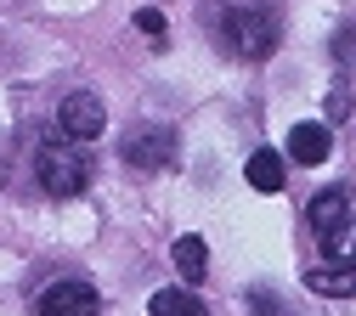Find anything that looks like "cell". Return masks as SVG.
<instances>
[{
	"instance_id": "6da1fadb",
	"label": "cell",
	"mask_w": 356,
	"mask_h": 316,
	"mask_svg": "<svg viewBox=\"0 0 356 316\" xmlns=\"http://www.w3.org/2000/svg\"><path fill=\"white\" fill-rule=\"evenodd\" d=\"M215 34H220V45H227L232 57L260 63V57H272V45H277V6L272 0H220Z\"/></svg>"
},
{
	"instance_id": "7a4b0ae2",
	"label": "cell",
	"mask_w": 356,
	"mask_h": 316,
	"mask_svg": "<svg viewBox=\"0 0 356 316\" xmlns=\"http://www.w3.org/2000/svg\"><path fill=\"white\" fill-rule=\"evenodd\" d=\"M34 175H40V187H46L51 198H74L85 192V181H91V153H85V142H46L34 153Z\"/></svg>"
},
{
	"instance_id": "3957f363",
	"label": "cell",
	"mask_w": 356,
	"mask_h": 316,
	"mask_svg": "<svg viewBox=\"0 0 356 316\" xmlns=\"http://www.w3.org/2000/svg\"><path fill=\"white\" fill-rule=\"evenodd\" d=\"M119 153L136 169H164V164H175V130L170 124H130Z\"/></svg>"
},
{
	"instance_id": "277c9868",
	"label": "cell",
	"mask_w": 356,
	"mask_h": 316,
	"mask_svg": "<svg viewBox=\"0 0 356 316\" xmlns=\"http://www.w3.org/2000/svg\"><path fill=\"white\" fill-rule=\"evenodd\" d=\"M57 119H63L68 142H91V135H102V124H108V108H102L97 90H68L63 108H57Z\"/></svg>"
},
{
	"instance_id": "5b68a950",
	"label": "cell",
	"mask_w": 356,
	"mask_h": 316,
	"mask_svg": "<svg viewBox=\"0 0 356 316\" xmlns=\"http://www.w3.org/2000/svg\"><path fill=\"white\" fill-rule=\"evenodd\" d=\"M34 316H102V294L91 283H51L46 294L34 299Z\"/></svg>"
},
{
	"instance_id": "8992f818",
	"label": "cell",
	"mask_w": 356,
	"mask_h": 316,
	"mask_svg": "<svg viewBox=\"0 0 356 316\" xmlns=\"http://www.w3.org/2000/svg\"><path fill=\"white\" fill-rule=\"evenodd\" d=\"M305 220H311V232H317V238H334L339 226L350 220V192L345 187H323L317 198L305 203Z\"/></svg>"
},
{
	"instance_id": "52a82bcc",
	"label": "cell",
	"mask_w": 356,
	"mask_h": 316,
	"mask_svg": "<svg viewBox=\"0 0 356 316\" xmlns=\"http://www.w3.org/2000/svg\"><path fill=\"white\" fill-rule=\"evenodd\" d=\"M334 153V130L328 124H294L289 130V158L294 164H323Z\"/></svg>"
},
{
	"instance_id": "ba28073f",
	"label": "cell",
	"mask_w": 356,
	"mask_h": 316,
	"mask_svg": "<svg viewBox=\"0 0 356 316\" xmlns=\"http://www.w3.org/2000/svg\"><path fill=\"white\" fill-rule=\"evenodd\" d=\"M305 288L311 294H328V299H345V294H356V265H317V271H305Z\"/></svg>"
},
{
	"instance_id": "9c48e42d",
	"label": "cell",
	"mask_w": 356,
	"mask_h": 316,
	"mask_svg": "<svg viewBox=\"0 0 356 316\" xmlns=\"http://www.w3.org/2000/svg\"><path fill=\"white\" fill-rule=\"evenodd\" d=\"M243 175H249V187H254V192H283V187H289V181H283V158H277L272 147H260V153H249Z\"/></svg>"
},
{
	"instance_id": "30bf717a",
	"label": "cell",
	"mask_w": 356,
	"mask_h": 316,
	"mask_svg": "<svg viewBox=\"0 0 356 316\" xmlns=\"http://www.w3.org/2000/svg\"><path fill=\"white\" fill-rule=\"evenodd\" d=\"M147 316H209V310H204V299L193 288H159L147 299Z\"/></svg>"
},
{
	"instance_id": "8fae6325",
	"label": "cell",
	"mask_w": 356,
	"mask_h": 316,
	"mask_svg": "<svg viewBox=\"0 0 356 316\" xmlns=\"http://www.w3.org/2000/svg\"><path fill=\"white\" fill-rule=\"evenodd\" d=\"M175 271H181V283H204V271H209V249L204 238H175Z\"/></svg>"
},
{
	"instance_id": "7c38bea8",
	"label": "cell",
	"mask_w": 356,
	"mask_h": 316,
	"mask_svg": "<svg viewBox=\"0 0 356 316\" xmlns=\"http://www.w3.org/2000/svg\"><path fill=\"white\" fill-rule=\"evenodd\" d=\"M323 249H328V260H334V265H356V215L339 226L334 238H323Z\"/></svg>"
},
{
	"instance_id": "4fadbf2b",
	"label": "cell",
	"mask_w": 356,
	"mask_h": 316,
	"mask_svg": "<svg viewBox=\"0 0 356 316\" xmlns=\"http://www.w3.org/2000/svg\"><path fill=\"white\" fill-rule=\"evenodd\" d=\"M249 305H254L260 316H294V310H289V305H283L272 288H254V294H249Z\"/></svg>"
},
{
	"instance_id": "5bb4252c",
	"label": "cell",
	"mask_w": 356,
	"mask_h": 316,
	"mask_svg": "<svg viewBox=\"0 0 356 316\" xmlns=\"http://www.w3.org/2000/svg\"><path fill=\"white\" fill-rule=\"evenodd\" d=\"M334 57H339L345 68H356V28H339V40H334Z\"/></svg>"
},
{
	"instance_id": "9a60e30c",
	"label": "cell",
	"mask_w": 356,
	"mask_h": 316,
	"mask_svg": "<svg viewBox=\"0 0 356 316\" xmlns=\"http://www.w3.org/2000/svg\"><path fill=\"white\" fill-rule=\"evenodd\" d=\"M136 23H142V34H153V40H164V17H159V12H136Z\"/></svg>"
}]
</instances>
